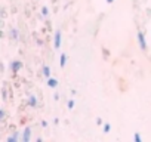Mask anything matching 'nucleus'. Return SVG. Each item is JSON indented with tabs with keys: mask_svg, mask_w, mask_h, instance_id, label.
Returning <instances> with one entry per match:
<instances>
[{
	"mask_svg": "<svg viewBox=\"0 0 151 142\" xmlns=\"http://www.w3.org/2000/svg\"><path fill=\"white\" fill-rule=\"evenodd\" d=\"M61 43H62V34L61 31H55V36H53V47L55 49H59L61 47Z\"/></svg>",
	"mask_w": 151,
	"mask_h": 142,
	"instance_id": "nucleus-1",
	"label": "nucleus"
},
{
	"mask_svg": "<svg viewBox=\"0 0 151 142\" xmlns=\"http://www.w3.org/2000/svg\"><path fill=\"white\" fill-rule=\"evenodd\" d=\"M138 43H139V46H141V49H142V50H145V49H147V40H145V34H144L142 31H138Z\"/></svg>",
	"mask_w": 151,
	"mask_h": 142,
	"instance_id": "nucleus-2",
	"label": "nucleus"
},
{
	"mask_svg": "<svg viewBox=\"0 0 151 142\" xmlns=\"http://www.w3.org/2000/svg\"><path fill=\"white\" fill-rule=\"evenodd\" d=\"M22 68V62L19 61V59H17V61H12L11 62V70L14 71V73H18V71Z\"/></svg>",
	"mask_w": 151,
	"mask_h": 142,
	"instance_id": "nucleus-3",
	"label": "nucleus"
},
{
	"mask_svg": "<svg viewBox=\"0 0 151 142\" xmlns=\"http://www.w3.org/2000/svg\"><path fill=\"white\" fill-rule=\"evenodd\" d=\"M31 138V127H25L24 132H22V141L24 142H28Z\"/></svg>",
	"mask_w": 151,
	"mask_h": 142,
	"instance_id": "nucleus-4",
	"label": "nucleus"
},
{
	"mask_svg": "<svg viewBox=\"0 0 151 142\" xmlns=\"http://www.w3.org/2000/svg\"><path fill=\"white\" fill-rule=\"evenodd\" d=\"M58 85H59V83H58L56 79H53V77H49V79H47V86H49V87L55 89V87H58Z\"/></svg>",
	"mask_w": 151,
	"mask_h": 142,
	"instance_id": "nucleus-5",
	"label": "nucleus"
},
{
	"mask_svg": "<svg viewBox=\"0 0 151 142\" xmlns=\"http://www.w3.org/2000/svg\"><path fill=\"white\" fill-rule=\"evenodd\" d=\"M37 102H39V101H37V98H36L34 95H31V96L28 98V102H27V104H28V107L34 108V107H37Z\"/></svg>",
	"mask_w": 151,
	"mask_h": 142,
	"instance_id": "nucleus-6",
	"label": "nucleus"
},
{
	"mask_svg": "<svg viewBox=\"0 0 151 142\" xmlns=\"http://www.w3.org/2000/svg\"><path fill=\"white\" fill-rule=\"evenodd\" d=\"M67 59H68V56H67L65 53H61V56H59V65H61L62 68L67 65Z\"/></svg>",
	"mask_w": 151,
	"mask_h": 142,
	"instance_id": "nucleus-7",
	"label": "nucleus"
},
{
	"mask_svg": "<svg viewBox=\"0 0 151 142\" xmlns=\"http://www.w3.org/2000/svg\"><path fill=\"white\" fill-rule=\"evenodd\" d=\"M43 76H45L46 79H49V77H50V68H49L47 65H45V67H43Z\"/></svg>",
	"mask_w": 151,
	"mask_h": 142,
	"instance_id": "nucleus-8",
	"label": "nucleus"
},
{
	"mask_svg": "<svg viewBox=\"0 0 151 142\" xmlns=\"http://www.w3.org/2000/svg\"><path fill=\"white\" fill-rule=\"evenodd\" d=\"M11 36H12V39H14V40H18V30H17V28H14V30L11 31Z\"/></svg>",
	"mask_w": 151,
	"mask_h": 142,
	"instance_id": "nucleus-9",
	"label": "nucleus"
},
{
	"mask_svg": "<svg viewBox=\"0 0 151 142\" xmlns=\"http://www.w3.org/2000/svg\"><path fill=\"white\" fill-rule=\"evenodd\" d=\"M42 15H43V16H47V15H49V9H47L46 6L42 8Z\"/></svg>",
	"mask_w": 151,
	"mask_h": 142,
	"instance_id": "nucleus-10",
	"label": "nucleus"
},
{
	"mask_svg": "<svg viewBox=\"0 0 151 142\" xmlns=\"http://www.w3.org/2000/svg\"><path fill=\"white\" fill-rule=\"evenodd\" d=\"M110 130H111V124H110V123H105V124H104V132L108 133Z\"/></svg>",
	"mask_w": 151,
	"mask_h": 142,
	"instance_id": "nucleus-11",
	"label": "nucleus"
},
{
	"mask_svg": "<svg viewBox=\"0 0 151 142\" xmlns=\"http://www.w3.org/2000/svg\"><path fill=\"white\" fill-rule=\"evenodd\" d=\"M133 141H135V142H141V141H142L141 135H139V133H135V135H133Z\"/></svg>",
	"mask_w": 151,
	"mask_h": 142,
	"instance_id": "nucleus-12",
	"label": "nucleus"
},
{
	"mask_svg": "<svg viewBox=\"0 0 151 142\" xmlns=\"http://www.w3.org/2000/svg\"><path fill=\"white\" fill-rule=\"evenodd\" d=\"M67 107H68L70 110H73V108H74V101H73V99H70V101L67 102Z\"/></svg>",
	"mask_w": 151,
	"mask_h": 142,
	"instance_id": "nucleus-13",
	"label": "nucleus"
},
{
	"mask_svg": "<svg viewBox=\"0 0 151 142\" xmlns=\"http://www.w3.org/2000/svg\"><path fill=\"white\" fill-rule=\"evenodd\" d=\"M0 118H5V110H0Z\"/></svg>",
	"mask_w": 151,
	"mask_h": 142,
	"instance_id": "nucleus-14",
	"label": "nucleus"
},
{
	"mask_svg": "<svg viewBox=\"0 0 151 142\" xmlns=\"http://www.w3.org/2000/svg\"><path fill=\"white\" fill-rule=\"evenodd\" d=\"M114 2V0H107V3H113Z\"/></svg>",
	"mask_w": 151,
	"mask_h": 142,
	"instance_id": "nucleus-15",
	"label": "nucleus"
}]
</instances>
